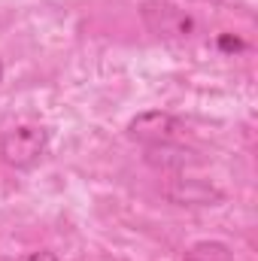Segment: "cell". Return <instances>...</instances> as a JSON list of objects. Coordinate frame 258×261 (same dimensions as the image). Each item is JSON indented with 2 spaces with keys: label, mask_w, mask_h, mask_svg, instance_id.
<instances>
[{
  "label": "cell",
  "mask_w": 258,
  "mask_h": 261,
  "mask_svg": "<svg viewBox=\"0 0 258 261\" xmlns=\"http://www.w3.org/2000/svg\"><path fill=\"white\" fill-rule=\"evenodd\" d=\"M140 18L158 40H167V43H186L197 34V18L170 0H143Z\"/></svg>",
  "instance_id": "cell-1"
},
{
  "label": "cell",
  "mask_w": 258,
  "mask_h": 261,
  "mask_svg": "<svg viewBox=\"0 0 258 261\" xmlns=\"http://www.w3.org/2000/svg\"><path fill=\"white\" fill-rule=\"evenodd\" d=\"M49 149V130L43 125H18L0 137V158L12 170H31Z\"/></svg>",
  "instance_id": "cell-2"
},
{
  "label": "cell",
  "mask_w": 258,
  "mask_h": 261,
  "mask_svg": "<svg viewBox=\"0 0 258 261\" xmlns=\"http://www.w3.org/2000/svg\"><path fill=\"white\" fill-rule=\"evenodd\" d=\"M179 130H183V122L173 113H167V110H143L128 122L125 134H128V140L140 143V146H155V143L176 140Z\"/></svg>",
  "instance_id": "cell-3"
},
{
  "label": "cell",
  "mask_w": 258,
  "mask_h": 261,
  "mask_svg": "<svg viewBox=\"0 0 258 261\" xmlns=\"http://www.w3.org/2000/svg\"><path fill=\"white\" fill-rule=\"evenodd\" d=\"M164 197L176 206H216L225 200V192L207 179H192V176H176L164 186Z\"/></svg>",
  "instance_id": "cell-4"
},
{
  "label": "cell",
  "mask_w": 258,
  "mask_h": 261,
  "mask_svg": "<svg viewBox=\"0 0 258 261\" xmlns=\"http://www.w3.org/2000/svg\"><path fill=\"white\" fill-rule=\"evenodd\" d=\"M143 158H146V164H149V167H158V170H186V167L200 164V155H197L194 149L179 146L176 140L146 146V155H143Z\"/></svg>",
  "instance_id": "cell-5"
},
{
  "label": "cell",
  "mask_w": 258,
  "mask_h": 261,
  "mask_svg": "<svg viewBox=\"0 0 258 261\" xmlns=\"http://www.w3.org/2000/svg\"><path fill=\"white\" fill-rule=\"evenodd\" d=\"M186 261H231V249L225 243H194Z\"/></svg>",
  "instance_id": "cell-6"
},
{
  "label": "cell",
  "mask_w": 258,
  "mask_h": 261,
  "mask_svg": "<svg viewBox=\"0 0 258 261\" xmlns=\"http://www.w3.org/2000/svg\"><path fill=\"white\" fill-rule=\"evenodd\" d=\"M21 261H58V255L49 252V249H40V252H31L28 258H21Z\"/></svg>",
  "instance_id": "cell-7"
},
{
  "label": "cell",
  "mask_w": 258,
  "mask_h": 261,
  "mask_svg": "<svg viewBox=\"0 0 258 261\" xmlns=\"http://www.w3.org/2000/svg\"><path fill=\"white\" fill-rule=\"evenodd\" d=\"M219 43H222L225 49H243V43H240V40H231V37H222Z\"/></svg>",
  "instance_id": "cell-8"
},
{
  "label": "cell",
  "mask_w": 258,
  "mask_h": 261,
  "mask_svg": "<svg viewBox=\"0 0 258 261\" xmlns=\"http://www.w3.org/2000/svg\"><path fill=\"white\" fill-rule=\"evenodd\" d=\"M0 82H3V61H0Z\"/></svg>",
  "instance_id": "cell-9"
}]
</instances>
